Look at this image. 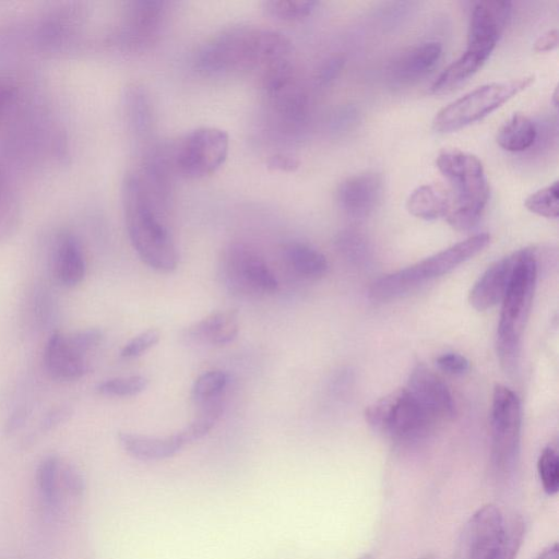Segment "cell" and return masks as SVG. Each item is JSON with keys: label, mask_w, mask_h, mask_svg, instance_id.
I'll return each mask as SVG.
<instances>
[{"label": "cell", "mask_w": 559, "mask_h": 559, "mask_svg": "<svg viewBox=\"0 0 559 559\" xmlns=\"http://www.w3.org/2000/svg\"><path fill=\"white\" fill-rule=\"evenodd\" d=\"M121 199L128 235L140 259L159 272L176 270L179 255L164 219L166 204L148 190L138 171L126 175Z\"/></svg>", "instance_id": "6da1fadb"}, {"label": "cell", "mask_w": 559, "mask_h": 559, "mask_svg": "<svg viewBox=\"0 0 559 559\" xmlns=\"http://www.w3.org/2000/svg\"><path fill=\"white\" fill-rule=\"evenodd\" d=\"M290 50L288 38L276 31L237 27L204 44L197 53L195 66L207 75L263 70L275 61L288 58Z\"/></svg>", "instance_id": "7a4b0ae2"}, {"label": "cell", "mask_w": 559, "mask_h": 559, "mask_svg": "<svg viewBox=\"0 0 559 559\" xmlns=\"http://www.w3.org/2000/svg\"><path fill=\"white\" fill-rule=\"evenodd\" d=\"M513 253L514 264L502 299L496 342L500 364L508 372H514L519 364L521 337L533 302L538 266L534 248Z\"/></svg>", "instance_id": "3957f363"}, {"label": "cell", "mask_w": 559, "mask_h": 559, "mask_svg": "<svg viewBox=\"0 0 559 559\" xmlns=\"http://www.w3.org/2000/svg\"><path fill=\"white\" fill-rule=\"evenodd\" d=\"M451 185L453 206L445 217L456 230H468L479 221L489 200V185L479 158L461 150H444L436 160Z\"/></svg>", "instance_id": "277c9868"}, {"label": "cell", "mask_w": 559, "mask_h": 559, "mask_svg": "<svg viewBox=\"0 0 559 559\" xmlns=\"http://www.w3.org/2000/svg\"><path fill=\"white\" fill-rule=\"evenodd\" d=\"M489 242V234H477L413 265L386 274L373 282L369 290L370 298L373 301L396 299L424 283L451 272L483 251Z\"/></svg>", "instance_id": "5b68a950"}, {"label": "cell", "mask_w": 559, "mask_h": 559, "mask_svg": "<svg viewBox=\"0 0 559 559\" xmlns=\"http://www.w3.org/2000/svg\"><path fill=\"white\" fill-rule=\"evenodd\" d=\"M524 534L525 524L520 515H508L496 504H485L467 523L466 558L515 559Z\"/></svg>", "instance_id": "8992f818"}, {"label": "cell", "mask_w": 559, "mask_h": 559, "mask_svg": "<svg viewBox=\"0 0 559 559\" xmlns=\"http://www.w3.org/2000/svg\"><path fill=\"white\" fill-rule=\"evenodd\" d=\"M533 75L476 87L440 109L432 120L439 133H449L477 122L527 88Z\"/></svg>", "instance_id": "52a82bcc"}, {"label": "cell", "mask_w": 559, "mask_h": 559, "mask_svg": "<svg viewBox=\"0 0 559 559\" xmlns=\"http://www.w3.org/2000/svg\"><path fill=\"white\" fill-rule=\"evenodd\" d=\"M229 147L228 134L217 128L194 129L175 141L166 152L174 173L200 179L215 173L225 162Z\"/></svg>", "instance_id": "ba28073f"}, {"label": "cell", "mask_w": 559, "mask_h": 559, "mask_svg": "<svg viewBox=\"0 0 559 559\" xmlns=\"http://www.w3.org/2000/svg\"><path fill=\"white\" fill-rule=\"evenodd\" d=\"M365 418L374 431L400 442L425 437L436 424L406 388L373 402L366 408Z\"/></svg>", "instance_id": "9c48e42d"}, {"label": "cell", "mask_w": 559, "mask_h": 559, "mask_svg": "<svg viewBox=\"0 0 559 559\" xmlns=\"http://www.w3.org/2000/svg\"><path fill=\"white\" fill-rule=\"evenodd\" d=\"M521 425L522 412L518 395L504 385H496L490 415V460L498 477H508L518 465Z\"/></svg>", "instance_id": "30bf717a"}, {"label": "cell", "mask_w": 559, "mask_h": 559, "mask_svg": "<svg viewBox=\"0 0 559 559\" xmlns=\"http://www.w3.org/2000/svg\"><path fill=\"white\" fill-rule=\"evenodd\" d=\"M261 87L280 127L285 131L301 128L307 119L308 99L288 58L275 61L261 71Z\"/></svg>", "instance_id": "8fae6325"}, {"label": "cell", "mask_w": 559, "mask_h": 559, "mask_svg": "<svg viewBox=\"0 0 559 559\" xmlns=\"http://www.w3.org/2000/svg\"><path fill=\"white\" fill-rule=\"evenodd\" d=\"M219 274L225 286L241 296L259 297L278 288L277 280L263 258L241 242L230 243L223 250Z\"/></svg>", "instance_id": "7c38bea8"}, {"label": "cell", "mask_w": 559, "mask_h": 559, "mask_svg": "<svg viewBox=\"0 0 559 559\" xmlns=\"http://www.w3.org/2000/svg\"><path fill=\"white\" fill-rule=\"evenodd\" d=\"M167 15V2L138 0L127 4L116 43L129 52L145 51L159 38Z\"/></svg>", "instance_id": "4fadbf2b"}, {"label": "cell", "mask_w": 559, "mask_h": 559, "mask_svg": "<svg viewBox=\"0 0 559 559\" xmlns=\"http://www.w3.org/2000/svg\"><path fill=\"white\" fill-rule=\"evenodd\" d=\"M85 12L76 3H66L46 12L36 27L38 46L48 53H69L82 38Z\"/></svg>", "instance_id": "5bb4252c"}, {"label": "cell", "mask_w": 559, "mask_h": 559, "mask_svg": "<svg viewBox=\"0 0 559 559\" xmlns=\"http://www.w3.org/2000/svg\"><path fill=\"white\" fill-rule=\"evenodd\" d=\"M511 5L509 1L476 2L471 11L466 48L490 56L510 17Z\"/></svg>", "instance_id": "9a60e30c"}, {"label": "cell", "mask_w": 559, "mask_h": 559, "mask_svg": "<svg viewBox=\"0 0 559 559\" xmlns=\"http://www.w3.org/2000/svg\"><path fill=\"white\" fill-rule=\"evenodd\" d=\"M406 390L435 423L453 415L454 404L448 386L426 366L417 365L412 370Z\"/></svg>", "instance_id": "2e32d148"}, {"label": "cell", "mask_w": 559, "mask_h": 559, "mask_svg": "<svg viewBox=\"0 0 559 559\" xmlns=\"http://www.w3.org/2000/svg\"><path fill=\"white\" fill-rule=\"evenodd\" d=\"M382 197V179L376 173H362L342 181L336 191L340 207L353 217L369 215Z\"/></svg>", "instance_id": "e0dca14e"}, {"label": "cell", "mask_w": 559, "mask_h": 559, "mask_svg": "<svg viewBox=\"0 0 559 559\" xmlns=\"http://www.w3.org/2000/svg\"><path fill=\"white\" fill-rule=\"evenodd\" d=\"M44 362L51 378L70 381L82 378L90 366L84 355L70 343L68 335L55 332L49 337L44 353Z\"/></svg>", "instance_id": "ac0fdd59"}, {"label": "cell", "mask_w": 559, "mask_h": 559, "mask_svg": "<svg viewBox=\"0 0 559 559\" xmlns=\"http://www.w3.org/2000/svg\"><path fill=\"white\" fill-rule=\"evenodd\" d=\"M514 264V253L491 264L469 292L468 301L478 311H485L502 301Z\"/></svg>", "instance_id": "d6986e66"}, {"label": "cell", "mask_w": 559, "mask_h": 559, "mask_svg": "<svg viewBox=\"0 0 559 559\" xmlns=\"http://www.w3.org/2000/svg\"><path fill=\"white\" fill-rule=\"evenodd\" d=\"M85 260L76 236L63 230L52 245V271L57 281L67 287L80 284L85 276Z\"/></svg>", "instance_id": "ffe728a7"}, {"label": "cell", "mask_w": 559, "mask_h": 559, "mask_svg": "<svg viewBox=\"0 0 559 559\" xmlns=\"http://www.w3.org/2000/svg\"><path fill=\"white\" fill-rule=\"evenodd\" d=\"M442 53L439 43H423L397 56L389 68L396 84H409L425 76L438 63Z\"/></svg>", "instance_id": "44dd1931"}, {"label": "cell", "mask_w": 559, "mask_h": 559, "mask_svg": "<svg viewBox=\"0 0 559 559\" xmlns=\"http://www.w3.org/2000/svg\"><path fill=\"white\" fill-rule=\"evenodd\" d=\"M121 448L140 461H162L177 454L183 447L178 432L165 437H153L128 431L117 435Z\"/></svg>", "instance_id": "7402d4cb"}, {"label": "cell", "mask_w": 559, "mask_h": 559, "mask_svg": "<svg viewBox=\"0 0 559 559\" xmlns=\"http://www.w3.org/2000/svg\"><path fill=\"white\" fill-rule=\"evenodd\" d=\"M453 206L451 190L440 183L417 187L407 198L406 209L415 217L432 221L447 217Z\"/></svg>", "instance_id": "603a6c76"}, {"label": "cell", "mask_w": 559, "mask_h": 559, "mask_svg": "<svg viewBox=\"0 0 559 559\" xmlns=\"http://www.w3.org/2000/svg\"><path fill=\"white\" fill-rule=\"evenodd\" d=\"M239 332L238 314L234 310L213 312L188 329L190 336L212 345L233 342Z\"/></svg>", "instance_id": "cb8c5ba5"}, {"label": "cell", "mask_w": 559, "mask_h": 559, "mask_svg": "<svg viewBox=\"0 0 559 559\" xmlns=\"http://www.w3.org/2000/svg\"><path fill=\"white\" fill-rule=\"evenodd\" d=\"M489 58L488 55L466 48L461 57L449 64L435 80L430 87L433 94L452 91L476 73Z\"/></svg>", "instance_id": "d4e9b609"}, {"label": "cell", "mask_w": 559, "mask_h": 559, "mask_svg": "<svg viewBox=\"0 0 559 559\" xmlns=\"http://www.w3.org/2000/svg\"><path fill=\"white\" fill-rule=\"evenodd\" d=\"M283 258L288 266L307 280H318L324 276L329 264L325 257L317 249L298 241L283 246Z\"/></svg>", "instance_id": "484cf974"}, {"label": "cell", "mask_w": 559, "mask_h": 559, "mask_svg": "<svg viewBox=\"0 0 559 559\" xmlns=\"http://www.w3.org/2000/svg\"><path fill=\"white\" fill-rule=\"evenodd\" d=\"M536 136L534 122L523 114H514L498 130L496 140L506 151L522 152L533 145Z\"/></svg>", "instance_id": "4316f807"}, {"label": "cell", "mask_w": 559, "mask_h": 559, "mask_svg": "<svg viewBox=\"0 0 559 559\" xmlns=\"http://www.w3.org/2000/svg\"><path fill=\"white\" fill-rule=\"evenodd\" d=\"M194 418L178 435L183 444L192 443L206 436L217 424L223 413L221 396L199 405Z\"/></svg>", "instance_id": "83f0119b"}, {"label": "cell", "mask_w": 559, "mask_h": 559, "mask_svg": "<svg viewBox=\"0 0 559 559\" xmlns=\"http://www.w3.org/2000/svg\"><path fill=\"white\" fill-rule=\"evenodd\" d=\"M20 200L13 182L0 165V238L14 230L20 218Z\"/></svg>", "instance_id": "f1b7e54d"}, {"label": "cell", "mask_w": 559, "mask_h": 559, "mask_svg": "<svg viewBox=\"0 0 559 559\" xmlns=\"http://www.w3.org/2000/svg\"><path fill=\"white\" fill-rule=\"evenodd\" d=\"M60 464V460L57 455L49 454L43 457L36 471V483L39 495L45 504L50 508L56 507L59 501Z\"/></svg>", "instance_id": "f546056e"}, {"label": "cell", "mask_w": 559, "mask_h": 559, "mask_svg": "<svg viewBox=\"0 0 559 559\" xmlns=\"http://www.w3.org/2000/svg\"><path fill=\"white\" fill-rule=\"evenodd\" d=\"M22 105L19 84L10 78L0 76V133L10 129L21 114Z\"/></svg>", "instance_id": "4dcf8cb0"}, {"label": "cell", "mask_w": 559, "mask_h": 559, "mask_svg": "<svg viewBox=\"0 0 559 559\" xmlns=\"http://www.w3.org/2000/svg\"><path fill=\"white\" fill-rule=\"evenodd\" d=\"M317 1L305 0H272L263 3L264 11L272 17L295 22L309 16L318 7Z\"/></svg>", "instance_id": "1f68e13d"}, {"label": "cell", "mask_w": 559, "mask_h": 559, "mask_svg": "<svg viewBox=\"0 0 559 559\" xmlns=\"http://www.w3.org/2000/svg\"><path fill=\"white\" fill-rule=\"evenodd\" d=\"M228 383V376L221 370H210L200 374L192 388L191 399L200 405L219 397Z\"/></svg>", "instance_id": "d6a6232c"}, {"label": "cell", "mask_w": 559, "mask_h": 559, "mask_svg": "<svg viewBox=\"0 0 559 559\" xmlns=\"http://www.w3.org/2000/svg\"><path fill=\"white\" fill-rule=\"evenodd\" d=\"M524 206L536 215L546 218H557L559 215L558 181L530 194L524 201Z\"/></svg>", "instance_id": "836d02e7"}, {"label": "cell", "mask_w": 559, "mask_h": 559, "mask_svg": "<svg viewBox=\"0 0 559 559\" xmlns=\"http://www.w3.org/2000/svg\"><path fill=\"white\" fill-rule=\"evenodd\" d=\"M148 380L142 376L112 378L97 384L96 391L109 396H134L142 393Z\"/></svg>", "instance_id": "e575fe53"}, {"label": "cell", "mask_w": 559, "mask_h": 559, "mask_svg": "<svg viewBox=\"0 0 559 559\" xmlns=\"http://www.w3.org/2000/svg\"><path fill=\"white\" fill-rule=\"evenodd\" d=\"M537 472L545 492L549 496L559 489V459L557 450L546 447L537 461Z\"/></svg>", "instance_id": "d590c367"}, {"label": "cell", "mask_w": 559, "mask_h": 559, "mask_svg": "<svg viewBox=\"0 0 559 559\" xmlns=\"http://www.w3.org/2000/svg\"><path fill=\"white\" fill-rule=\"evenodd\" d=\"M160 338V333L156 329H147L128 343L121 348L120 356L123 358H135L141 356L143 353L155 346Z\"/></svg>", "instance_id": "8d00e7d4"}, {"label": "cell", "mask_w": 559, "mask_h": 559, "mask_svg": "<svg viewBox=\"0 0 559 559\" xmlns=\"http://www.w3.org/2000/svg\"><path fill=\"white\" fill-rule=\"evenodd\" d=\"M59 479L68 493L73 497L82 496L85 490V481L81 472L70 463L60 464Z\"/></svg>", "instance_id": "74e56055"}, {"label": "cell", "mask_w": 559, "mask_h": 559, "mask_svg": "<svg viewBox=\"0 0 559 559\" xmlns=\"http://www.w3.org/2000/svg\"><path fill=\"white\" fill-rule=\"evenodd\" d=\"M68 338L72 346L85 356L102 342L103 331L97 328H90L69 334Z\"/></svg>", "instance_id": "f35d334b"}, {"label": "cell", "mask_w": 559, "mask_h": 559, "mask_svg": "<svg viewBox=\"0 0 559 559\" xmlns=\"http://www.w3.org/2000/svg\"><path fill=\"white\" fill-rule=\"evenodd\" d=\"M129 115L131 117V123L136 131L143 132L148 127V110L145 98L143 100L142 95L139 93H132L129 97Z\"/></svg>", "instance_id": "ab89813d"}, {"label": "cell", "mask_w": 559, "mask_h": 559, "mask_svg": "<svg viewBox=\"0 0 559 559\" xmlns=\"http://www.w3.org/2000/svg\"><path fill=\"white\" fill-rule=\"evenodd\" d=\"M437 367L450 374H463L469 368L466 357L457 353H447L436 359Z\"/></svg>", "instance_id": "60d3db41"}, {"label": "cell", "mask_w": 559, "mask_h": 559, "mask_svg": "<svg viewBox=\"0 0 559 559\" xmlns=\"http://www.w3.org/2000/svg\"><path fill=\"white\" fill-rule=\"evenodd\" d=\"M343 59L341 57H332L326 60L318 70L317 81L321 85L330 83L340 73L343 67Z\"/></svg>", "instance_id": "b9f144b4"}, {"label": "cell", "mask_w": 559, "mask_h": 559, "mask_svg": "<svg viewBox=\"0 0 559 559\" xmlns=\"http://www.w3.org/2000/svg\"><path fill=\"white\" fill-rule=\"evenodd\" d=\"M266 166L271 170L288 173L295 171L299 167V162L290 155L278 153L267 158Z\"/></svg>", "instance_id": "7bdbcfd3"}, {"label": "cell", "mask_w": 559, "mask_h": 559, "mask_svg": "<svg viewBox=\"0 0 559 559\" xmlns=\"http://www.w3.org/2000/svg\"><path fill=\"white\" fill-rule=\"evenodd\" d=\"M558 32L551 29L540 35L534 43V50L537 52L550 51L557 47Z\"/></svg>", "instance_id": "ee69618b"}, {"label": "cell", "mask_w": 559, "mask_h": 559, "mask_svg": "<svg viewBox=\"0 0 559 559\" xmlns=\"http://www.w3.org/2000/svg\"><path fill=\"white\" fill-rule=\"evenodd\" d=\"M70 416V409L68 407H58L51 409L43 420V429H51L52 427L64 421Z\"/></svg>", "instance_id": "f6af8a7d"}, {"label": "cell", "mask_w": 559, "mask_h": 559, "mask_svg": "<svg viewBox=\"0 0 559 559\" xmlns=\"http://www.w3.org/2000/svg\"><path fill=\"white\" fill-rule=\"evenodd\" d=\"M25 415H26L25 411H22V409L14 413L12 415L11 419L9 420V423L7 424V431L11 432V431L19 429L25 420Z\"/></svg>", "instance_id": "bcb514c9"}, {"label": "cell", "mask_w": 559, "mask_h": 559, "mask_svg": "<svg viewBox=\"0 0 559 559\" xmlns=\"http://www.w3.org/2000/svg\"><path fill=\"white\" fill-rule=\"evenodd\" d=\"M536 559H559V549L557 543L548 546Z\"/></svg>", "instance_id": "7dc6e473"}, {"label": "cell", "mask_w": 559, "mask_h": 559, "mask_svg": "<svg viewBox=\"0 0 559 559\" xmlns=\"http://www.w3.org/2000/svg\"><path fill=\"white\" fill-rule=\"evenodd\" d=\"M552 96H554V97H552V99H554V104H555V106H557L558 88H556V90L554 91Z\"/></svg>", "instance_id": "c3c4849f"}, {"label": "cell", "mask_w": 559, "mask_h": 559, "mask_svg": "<svg viewBox=\"0 0 559 559\" xmlns=\"http://www.w3.org/2000/svg\"><path fill=\"white\" fill-rule=\"evenodd\" d=\"M359 559H373V557L368 555V554H366L362 557H360Z\"/></svg>", "instance_id": "681fc988"}, {"label": "cell", "mask_w": 559, "mask_h": 559, "mask_svg": "<svg viewBox=\"0 0 559 559\" xmlns=\"http://www.w3.org/2000/svg\"><path fill=\"white\" fill-rule=\"evenodd\" d=\"M420 559H435V558H433L431 555H426V556H424V557H423V558H420Z\"/></svg>", "instance_id": "f907efd6"}]
</instances>
